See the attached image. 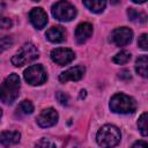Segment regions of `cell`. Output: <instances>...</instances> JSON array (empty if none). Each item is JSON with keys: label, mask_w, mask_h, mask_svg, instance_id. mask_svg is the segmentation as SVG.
<instances>
[{"label": "cell", "mask_w": 148, "mask_h": 148, "mask_svg": "<svg viewBox=\"0 0 148 148\" xmlns=\"http://www.w3.org/2000/svg\"><path fill=\"white\" fill-rule=\"evenodd\" d=\"M20 94V77L13 73L0 84V99L6 104H12Z\"/></svg>", "instance_id": "obj_1"}, {"label": "cell", "mask_w": 148, "mask_h": 148, "mask_svg": "<svg viewBox=\"0 0 148 148\" xmlns=\"http://www.w3.org/2000/svg\"><path fill=\"white\" fill-rule=\"evenodd\" d=\"M120 131L113 125H104L96 135L97 143L103 148H112L120 142Z\"/></svg>", "instance_id": "obj_2"}, {"label": "cell", "mask_w": 148, "mask_h": 148, "mask_svg": "<svg viewBox=\"0 0 148 148\" xmlns=\"http://www.w3.org/2000/svg\"><path fill=\"white\" fill-rule=\"evenodd\" d=\"M110 109L116 113H132L136 109L135 101L125 94H116L110 101Z\"/></svg>", "instance_id": "obj_3"}, {"label": "cell", "mask_w": 148, "mask_h": 148, "mask_svg": "<svg viewBox=\"0 0 148 148\" xmlns=\"http://www.w3.org/2000/svg\"><path fill=\"white\" fill-rule=\"evenodd\" d=\"M38 57H39V52H38L37 47L31 43H25L21 47V50L12 58V64L14 66L21 67L23 65L32 62Z\"/></svg>", "instance_id": "obj_4"}, {"label": "cell", "mask_w": 148, "mask_h": 148, "mask_svg": "<svg viewBox=\"0 0 148 148\" xmlns=\"http://www.w3.org/2000/svg\"><path fill=\"white\" fill-rule=\"evenodd\" d=\"M52 15L58 21H71L76 15V8L68 1H58L52 6Z\"/></svg>", "instance_id": "obj_5"}, {"label": "cell", "mask_w": 148, "mask_h": 148, "mask_svg": "<svg viewBox=\"0 0 148 148\" xmlns=\"http://www.w3.org/2000/svg\"><path fill=\"white\" fill-rule=\"evenodd\" d=\"M24 80L31 86H39L46 81V72L42 65H32L24 71Z\"/></svg>", "instance_id": "obj_6"}, {"label": "cell", "mask_w": 148, "mask_h": 148, "mask_svg": "<svg viewBox=\"0 0 148 148\" xmlns=\"http://www.w3.org/2000/svg\"><path fill=\"white\" fill-rule=\"evenodd\" d=\"M133 37V31L130 28L121 27L117 28L111 34V42L117 46H125L131 43Z\"/></svg>", "instance_id": "obj_7"}, {"label": "cell", "mask_w": 148, "mask_h": 148, "mask_svg": "<svg viewBox=\"0 0 148 148\" xmlns=\"http://www.w3.org/2000/svg\"><path fill=\"white\" fill-rule=\"evenodd\" d=\"M74 58H75V54L71 49L58 47V49H54L51 52V59L58 65L69 64Z\"/></svg>", "instance_id": "obj_8"}, {"label": "cell", "mask_w": 148, "mask_h": 148, "mask_svg": "<svg viewBox=\"0 0 148 148\" xmlns=\"http://www.w3.org/2000/svg\"><path fill=\"white\" fill-rule=\"evenodd\" d=\"M57 121H58V113L52 108L44 109L37 117V124L40 127H51L56 125Z\"/></svg>", "instance_id": "obj_9"}, {"label": "cell", "mask_w": 148, "mask_h": 148, "mask_svg": "<svg viewBox=\"0 0 148 148\" xmlns=\"http://www.w3.org/2000/svg\"><path fill=\"white\" fill-rule=\"evenodd\" d=\"M84 72H86V69L83 66L71 67L59 75V81L62 83H65L67 81H79L80 79H82Z\"/></svg>", "instance_id": "obj_10"}, {"label": "cell", "mask_w": 148, "mask_h": 148, "mask_svg": "<svg viewBox=\"0 0 148 148\" xmlns=\"http://www.w3.org/2000/svg\"><path fill=\"white\" fill-rule=\"evenodd\" d=\"M29 18L36 29H43L47 23V15L43 8H32L29 13Z\"/></svg>", "instance_id": "obj_11"}, {"label": "cell", "mask_w": 148, "mask_h": 148, "mask_svg": "<svg viewBox=\"0 0 148 148\" xmlns=\"http://www.w3.org/2000/svg\"><path fill=\"white\" fill-rule=\"evenodd\" d=\"M92 34V25L88 22L80 23L75 29V39L79 44L84 43Z\"/></svg>", "instance_id": "obj_12"}, {"label": "cell", "mask_w": 148, "mask_h": 148, "mask_svg": "<svg viewBox=\"0 0 148 148\" xmlns=\"http://www.w3.org/2000/svg\"><path fill=\"white\" fill-rule=\"evenodd\" d=\"M21 134L17 131H5L0 133V143L5 147L16 145L20 141Z\"/></svg>", "instance_id": "obj_13"}, {"label": "cell", "mask_w": 148, "mask_h": 148, "mask_svg": "<svg viewBox=\"0 0 148 148\" xmlns=\"http://www.w3.org/2000/svg\"><path fill=\"white\" fill-rule=\"evenodd\" d=\"M45 36L52 43H61L66 38V31L62 27H52L46 31Z\"/></svg>", "instance_id": "obj_14"}, {"label": "cell", "mask_w": 148, "mask_h": 148, "mask_svg": "<svg viewBox=\"0 0 148 148\" xmlns=\"http://www.w3.org/2000/svg\"><path fill=\"white\" fill-rule=\"evenodd\" d=\"M135 71L139 75L143 77L148 76V57L147 56H141L138 58L135 62Z\"/></svg>", "instance_id": "obj_15"}, {"label": "cell", "mask_w": 148, "mask_h": 148, "mask_svg": "<svg viewBox=\"0 0 148 148\" xmlns=\"http://www.w3.org/2000/svg\"><path fill=\"white\" fill-rule=\"evenodd\" d=\"M83 5L90 12L101 13V12L104 10V8L106 6V2L105 1H102V0H86V1H83Z\"/></svg>", "instance_id": "obj_16"}, {"label": "cell", "mask_w": 148, "mask_h": 148, "mask_svg": "<svg viewBox=\"0 0 148 148\" xmlns=\"http://www.w3.org/2000/svg\"><path fill=\"white\" fill-rule=\"evenodd\" d=\"M127 15H128V18L135 23H145L147 21V15L142 12H138L134 8H128Z\"/></svg>", "instance_id": "obj_17"}, {"label": "cell", "mask_w": 148, "mask_h": 148, "mask_svg": "<svg viewBox=\"0 0 148 148\" xmlns=\"http://www.w3.org/2000/svg\"><path fill=\"white\" fill-rule=\"evenodd\" d=\"M16 111L18 114H30L34 111V105L31 104L30 101H22L18 104Z\"/></svg>", "instance_id": "obj_18"}, {"label": "cell", "mask_w": 148, "mask_h": 148, "mask_svg": "<svg viewBox=\"0 0 148 148\" xmlns=\"http://www.w3.org/2000/svg\"><path fill=\"white\" fill-rule=\"evenodd\" d=\"M147 121H148V116H147V112H143L140 118H139V121H138V127L141 132V134L143 136H147L148 134V126H147Z\"/></svg>", "instance_id": "obj_19"}, {"label": "cell", "mask_w": 148, "mask_h": 148, "mask_svg": "<svg viewBox=\"0 0 148 148\" xmlns=\"http://www.w3.org/2000/svg\"><path fill=\"white\" fill-rule=\"evenodd\" d=\"M131 59V53L127 51H120L119 53H117L113 57V62L118 64V65H124L126 62H128Z\"/></svg>", "instance_id": "obj_20"}, {"label": "cell", "mask_w": 148, "mask_h": 148, "mask_svg": "<svg viewBox=\"0 0 148 148\" xmlns=\"http://www.w3.org/2000/svg\"><path fill=\"white\" fill-rule=\"evenodd\" d=\"M13 44V38L9 36H3L0 38V53L3 52L5 50H7L9 46H12Z\"/></svg>", "instance_id": "obj_21"}, {"label": "cell", "mask_w": 148, "mask_h": 148, "mask_svg": "<svg viewBox=\"0 0 148 148\" xmlns=\"http://www.w3.org/2000/svg\"><path fill=\"white\" fill-rule=\"evenodd\" d=\"M35 148H56V145L52 141H50L49 139H40L36 143Z\"/></svg>", "instance_id": "obj_22"}, {"label": "cell", "mask_w": 148, "mask_h": 148, "mask_svg": "<svg viewBox=\"0 0 148 148\" xmlns=\"http://www.w3.org/2000/svg\"><path fill=\"white\" fill-rule=\"evenodd\" d=\"M57 99L60 104L62 105H68V102H69V97L67 94L62 92V91H58L57 92Z\"/></svg>", "instance_id": "obj_23"}, {"label": "cell", "mask_w": 148, "mask_h": 148, "mask_svg": "<svg viewBox=\"0 0 148 148\" xmlns=\"http://www.w3.org/2000/svg\"><path fill=\"white\" fill-rule=\"evenodd\" d=\"M147 39H148L147 34H142V35L139 37V39H138V45H139L142 50H145V51L148 49V42H147Z\"/></svg>", "instance_id": "obj_24"}, {"label": "cell", "mask_w": 148, "mask_h": 148, "mask_svg": "<svg viewBox=\"0 0 148 148\" xmlns=\"http://www.w3.org/2000/svg\"><path fill=\"white\" fill-rule=\"evenodd\" d=\"M12 27V21L8 17L0 15V29H8Z\"/></svg>", "instance_id": "obj_25"}, {"label": "cell", "mask_w": 148, "mask_h": 148, "mask_svg": "<svg viewBox=\"0 0 148 148\" xmlns=\"http://www.w3.org/2000/svg\"><path fill=\"white\" fill-rule=\"evenodd\" d=\"M119 77L123 79V80H130V79H131V73H130V71H127V69L121 71V72L119 73Z\"/></svg>", "instance_id": "obj_26"}, {"label": "cell", "mask_w": 148, "mask_h": 148, "mask_svg": "<svg viewBox=\"0 0 148 148\" xmlns=\"http://www.w3.org/2000/svg\"><path fill=\"white\" fill-rule=\"evenodd\" d=\"M131 148H147V143L145 141H136L133 143Z\"/></svg>", "instance_id": "obj_27"}, {"label": "cell", "mask_w": 148, "mask_h": 148, "mask_svg": "<svg viewBox=\"0 0 148 148\" xmlns=\"http://www.w3.org/2000/svg\"><path fill=\"white\" fill-rule=\"evenodd\" d=\"M84 96H86V90H81V95H80V97L83 98Z\"/></svg>", "instance_id": "obj_28"}, {"label": "cell", "mask_w": 148, "mask_h": 148, "mask_svg": "<svg viewBox=\"0 0 148 148\" xmlns=\"http://www.w3.org/2000/svg\"><path fill=\"white\" fill-rule=\"evenodd\" d=\"M1 116H2V110L0 109V118H1Z\"/></svg>", "instance_id": "obj_29"}]
</instances>
